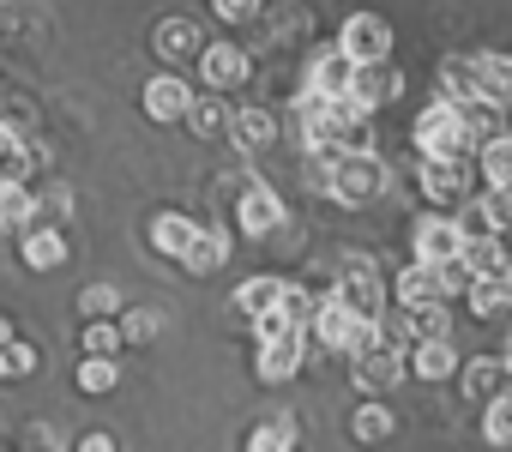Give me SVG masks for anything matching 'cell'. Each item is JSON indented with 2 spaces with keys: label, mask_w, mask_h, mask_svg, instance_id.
Here are the masks:
<instances>
[{
  "label": "cell",
  "mask_w": 512,
  "mask_h": 452,
  "mask_svg": "<svg viewBox=\"0 0 512 452\" xmlns=\"http://www.w3.org/2000/svg\"><path fill=\"white\" fill-rule=\"evenodd\" d=\"M19 260H25L31 272H55V266H67V236H61V223H31Z\"/></svg>",
  "instance_id": "21"
},
{
  "label": "cell",
  "mask_w": 512,
  "mask_h": 452,
  "mask_svg": "<svg viewBox=\"0 0 512 452\" xmlns=\"http://www.w3.org/2000/svg\"><path fill=\"white\" fill-rule=\"evenodd\" d=\"M302 362H308V338H302V332H290V338H266L260 350H253V374H260L266 386L296 380V374H302Z\"/></svg>",
  "instance_id": "13"
},
{
  "label": "cell",
  "mask_w": 512,
  "mask_h": 452,
  "mask_svg": "<svg viewBox=\"0 0 512 452\" xmlns=\"http://www.w3.org/2000/svg\"><path fill=\"white\" fill-rule=\"evenodd\" d=\"M416 193L428 199V211H458V199L476 193L470 163H416Z\"/></svg>",
  "instance_id": "9"
},
{
  "label": "cell",
  "mask_w": 512,
  "mask_h": 452,
  "mask_svg": "<svg viewBox=\"0 0 512 452\" xmlns=\"http://www.w3.org/2000/svg\"><path fill=\"white\" fill-rule=\"evenodd\" d=\"M193 236H199V223H193L187 211H157V217H151V248H157L163 260H175V266H181V254L193 248Z\"/></svg>",
  "instance_id": "22"
},
{
  "label": "cell",
  "mask_w": 512,
  "mask_h": 452,
  "mask_svg": "<svg viewBox=\"0 0 512 452\" xmlns=\"http://www.w3.org/2000/svg\"><path fill=\"white\" fill-rule=\"evenodd\" d=\"M73 452H115V440L97 428V434H79V440H73Z\"/></svg>",
  "instance_id": "43"
},
{
  "label": "cell",
  "mask_w": 512,
  "mask_h": 452,
  "mask_svg": "<svg viewBox=\"0 0 512 452\" xmlns=\"http://www.w3.org/2000/svg\"><path fill=\"white\" fill-rule=\"evenodd\" d=\"M37 211H49V217H67V211H73V193H67V187H55V193H43V199H37Z\"/></svg>",
  "instance_id": "42"
},
{
  "label": "cell",
  "mask_w": 512,
  "mask_h": 452,
  "mask_svg": "<svg viewBox=\"0 0 512 452\" xmlns=\"http://www.w3.org/2000/svg\"><path fill=\"white\" fill-rule=\"evenodd\" d=\"M452 380L464 386V404H488V398L512 392V362L506 356H470V362H458Z\"/></svg>",
  "instance_id": "12"
},
{
  "label": "cell",
  "mask_w": 512,
  "mask_h": 452,
  "mask_svg": "<svg viewBox=\"0 0 512 452\" xmlns=\"http://www.w3.org/2000/svg\"><path fill=\"white\" fill-rule=\"evenodd\" d=\"M350 73H356V67H350L332 43H308V55H302V85H296V91H314V97H344Z\"/></svg>",
  "instance_id": "11"
},
{
  "label": "cell",
  "mask_w": 512,
  "mask_h": 452,
  "mask_svg": "<svg viewBox=\"0 0 512 452\" xmlns=\"http://www.w3.org/2000/svg\"><path fill=\"white\" fill-rule=\"evenodd\" d=\"M386 302L398 308V314H410V308H428V302H440L434 296V272L428 266H404L392 284H386Z\"/></svg>",
  "instance_id": "25"
},
{
  "label": "cell",
  "mask_w": 512,
  "mask_h": 452,
  "mask_svg": "<svg viewBox=\"0 0 512 452\" xmlns=\"http://www.w3.org/2000/svg\"><path fill=\"white\" fill-rule=\"evenodd\" d=\"M253 25L272 37V49H308V37H314V19H308L302 0H278V7H272V13H260Z\"/></svg>",
  "instance_id": "17"
},
{
  "label": "cell",
  "mask_w": 512,
  "mask_h": 452,
  "mask_svg": "<svg viewBox=\"0 0 512 452\" xmlns=\"http://www.w3.org/2000/svg\"><path fill=\"white\" fill-rule=\"evenodd\" d=\"M290 332H302V326H296L284 308H272L266 320H253V344H266V338H290Z\"/></svg>",
  "instance_id": "40"
},
{
  "label": "cell",
  "mask_w": 512,
  "mask_h": 452,
  "mask_svg": "<svg viewBox=\"0 0 512 452\" xmlns=\"http://www.w3.org/2000/svg\"><path fill=\"white\" fill-rule=\"evenodd\" d=\"M199 43H205V37H199V25H193V19H181V13H175V19H157V31H151V55L163 61V73H175L181 61H193V55H199Z\"/></svg>",
  "instance_id": "15"
},
{
  "label": "cell",
  "mask_w": 512,
  "mask_h": 452,
  "mask_svg": "<svg viewBox=\"0 0 512 452\" xmlns=\"http://www.w3.org/2000/svg\"><path fill=\"white\" fill-rule=\"evenodd\" d=\"M470 290V272H464V260H446V266H434V296L440 302H458Z\"/></svg>",
  "instance_id": "39"
},
{
  "label": "cell",
  "mask_w": 512,
  "mask_h": 452,
  "mask_svg": "<svg viewBox=\"0 0 512 452\" xmlns=\"http://www.w3.org/2000/svg\"><path fill=\"white\" fill-rule=\"evenodd\" d=\"M482 440L500 452V446H512V392H500V398H488L482 404Z\"/></svg>",
  "instance_id": "35"
},
{
  "label": "cell",
  "mask_w": 512,
  "mask_h": 452,
  "mask_svg": "<svg viewBox=\"0 0 512 452\" xmlns=\"http://www.w3.org/2000/svg\"><path fill=\"white\" fill-rule=\"evenodd\" d=\"M470 67H476V97L488 109H506V97H512V61L500 49H476Z\"/></svg>",
  "instance_id": "18"
},
{
  "label": "cell",
  "mask_w": 512,
  "mask_h": 452,
  "mask_svg": "<svg viewBox=\"0 0 512 452\" xmlns=\"http://www.w3.org/2000/svg\"><path fill=\"white\" fill-rule=\"evenodd\" d=\"M235 223H241V236H278L284 230V199L272 181L260 175H247V187L235 193Z\"/></svg>",
  "instance_id": "8"
},
{
  "label": "cell",
  "mask_w": 512,
  "mask_h": 452,
  "mask_svg": "<svg viewBox=\"0 0 512 452\" xmlns=\"http://www.w3.org/2000/svg\"><path fill=\"white\" fill-rule=\"evenodd\" d=\"M229 254H235L229 230H205V223H199V236H193V248L181 254V266H187L193 278H211V272H223V266H229Z\"/></svg>",
  "instance_id": "23"
},
{
  "label": "cell",
  "mask_w": 512,
  "mask_h": 452,
  "mask_svg": "<svg viewBox=\"0 0 512 452\" xmlns=\"http://www.w3.org/2000/svg\"><path fill=\"white\" fill-rule=\"evenodd\" d=\"M229 109H235L229 97H211V91H205V97L187 103V127H193L199 139H223V133H229Z\"/></svg>",
  "instance_id": "33"
},
{
  "label": "cell",
  "mask_w": 512,
  "mask_h": 452,
  "mask_svg": "<svg viewBox=\"0 0 512 452\" xmlns=\"http://www.w3.org/2000/svg\"><path fill=\"white\" fill-rule=\"evenodd\" d=\"M458 223V236L464 242H488V236H506V223H512V193L500 187H476L470 199H458V211H446Z\"/></svg>",
  "instance_id": "4"
},
{
  "label": "cell",
  "mask_w": 512,
  "mask_h": 452,
  "mask_svg": "<svg viewBox=\"0 0 512 452\" xmlns=\"http://www.w3.org/2000/svg\"><path fill=\"white\" fill-rule=\"evenodd\" d=\"M350 380L362 398H380L404 380V350H368V356H350Z\"/></svg>",
  "instance_id": "16"
},
{
  "label": "cell",
  "mask_w": 512,
  "mask_h": 452,
  "mask_svg": "<svg viewBox=\"0 0 512 452\" xmlns=\"http://www.w3.org/2000/svg\"><path fill=\"white\" fill-rule=\"evenodd\" d=\"M19 440H31V446H25V452H55V446H61V440H55V428H49V422H31V428H25V434H19Z\"/></svg>",
  "instance_id": "41"
},
{
  "label": "cell",
  "mask_w": 512,
  "mask_h": 452,
  "mask_svg": "<svg viewBox=\"0 0 512 452\" xmlns=\"http://www.w3.org/2000/svg\"><path fill=\"white\" fill-rule=\"evenodd\" d=\"M121 332H115V320H85V332H79V356H115L121 362Z\"/></svg>",
  "instance_id": "36"
},
{
  "label": "cell",
  "mask_w": 512,
  "mask_h": 452,
  "mask_svg": "<svg viewBox=\"0 0 512 452\" xmlns=\"http://www.w3.org/2000/svg\"><path fill=\"white\" fill-rule=\"evenodd\" d=\"M476 169L470 175H482V187H500V193H512V139L500 133V139H488V145H476V157H470Z\"/></svg>",
  "instance_id": "26"
},
{
  "label": "cell",
  "mask_w": 512,
  "mask_h": 452,
  "mask_svg": "<svg viewBox=\"0 0 512 452\" xmlns=\"http://www.w3.org/2000/svg\"><path fill=\"white\" fill-rule=\"evenodd\" d=\"M332 49L350 61V67H374V61H392V25L380 13H350L332 37Z\"/></svg>",
  "instance_id": "5"
},
{
  "label": "cell",
  "mask_w": 512,
  "mask_h": 452,
  "mask_svg": "<svg viewBox=\"0 0 512 452\" xmlns=\"http://www.w3.org/2000/svg\"><path fill=\"white\" fill-rule=\"evenodd\" d=\"M404 374H416V380H428V386L452 380V374H458V344H452V338H440V344H410V350H404Z\"/></svg>",
  "instance_id": "19"
},
{
  "label": "cell",
  "mask_w": 512,
  "mask_h": 452,
  "mask_svg": "<svg viewBox=\"0 0 512 452\" xmlns=\"http://www.w3.org/2000/svg\"><path fill=\"white\" fill-rule=\"evenodd\" d=\"M73 386H79L85 398H109V392L121 386V362H115V356H79Z\"/></svg>",
  "instance_id": "32"
},
{
  "label": "cell",
  "mask_w": 512,
  "mask_h": 452,
  "mask_svg": "<svg viewBox=\"0 0 512 452\" xmlns=\"http://www.w3.org/2000/svg\"><path fill=\"white\" fill-rule=\"evenodd\" d=\"M139 103H145V115L157 121V127H175V121H187V103H193V85L181 79V73H157L145 91H139Z\"/></svg>",
  "instance_id": "14"
},
{
  "label": "cell",
  "mask_w": 512,
  "mask_h": 452,
  "mask_svg": "<svg viewBox=\"0 0 512 452\" xmlns=\"http://www.w3.org/2000/svg\"><path fill=\"white\" fill-rule=\"evenodd\" d=\"M37 368H43V356H37V344H31V338H19V332H13L7 344H0V374H7V380H13V374H37Z\"/></svg>",
  "instance_id": "37"
},
{
  "label": "cell",
  "mask_w": 512,
  "mask_h": 452,
  "mask_svg": "<svg viewBox=\"0 0 512 452\" xmlns=\"http://www.w3.org/2000/svg\"><path fill=\"white\" fill-rule=\"evenodd\" d=\"M193 67H199V79H205L211 97H229V91H241V85L253 79V61H247L241 43H199Z\"/></svg>",
  "instance_id": "7"
},
{
  "label": "cell",
  "mask_w": 512,
  "mask_h": 452,
  "mask_svg": "<svg viewBox=\"0 0 512 452\" xmlns=\"http://www.w3.org/2000/svg\"><path fill=\"white\" fill-rule=\"evenodd\" d=\"M464 272L470 278H512V266H506V236H488V242H464Z\"/></svg>",
  "instance_id": "31"
},
{
  "label": "cell",
  "mask_w": 512,
  "mask_h": 452,
  "mask_svg": "<svg viewBox=\"0 0 512 452\" xmlns=\"http://www.w3.org/2000/svg\"><path fill=\"white\" fill-rule=\"evenodd\" d=\"M410 145H416V163H470L476 157L452 103H422L410 121Z\"/></svg>",
  "instance_id": "1"
},
{
  "label": "cell",
  "mask_w": 512,
  "mask_h": 452,
  "mask_svg": "<svg viewBox=\"0 0 512 452\" xmlns=\"http://www.w3.org/2000/svg\"><path fill=\"white\" fill-rule=\"evenodd\" d=\"M392 434H398V416H392L386 398H362V404L350 410V440H356V446H386Z\"/></svg>",
  "instance_id": "20"
},
{
  "label": "cell",
  "mask_w": 512,
  "mask_h": 452,
  "mask_svg": "<svg viewBox=\"0 0 512 452\" xmlns=\"http://www.w3.org/2000/svg\"><path fill=\"white\" fill-rule=\"evenodd\" d=\"M326 272H332V302H338V308H350V314H362V320H380V314H386V278H380V260H374V254L344 248Z\"/></svg>",
  "instance_id": "2"
},
{
  "label": "cell",
  "mask_w": 512,
  "mask_h": 452,
  "mask_svg": "<svg viewBox=\"0 0 512 452\" xmlns=\"http://www.w3.org/2000/svg\"><path fill=\"white\" fill-rule=\"evenodd\" d=\"M284 302V278H272V272H260V278H247L241 290H235V314L253 326V320H266L272 308Z\"/></svg>",
  "instance_id": "24"
},
{
  "label": "cell",
  "mask_w": 512,
  "mask_h": 452,
  "mask_svg": "<svg viewBox=\"0 0 512 452\" xmlns=\"http://www.w3.org/2000/svg\"><path fill=\"white\" fill-rule=\"evenodd\" d=\"M241 452H296V416H266V422H253L247 428V440H241Z\"/></svg>",
  "instance_id": "29"
},
{
  "label": "cell",
  "mask_w": 512,
  "mask_h": 452,
  "mask_svg": "<svg viewBox=\"0 0 512 452\" xmlns=\"http://www.w3.org/2000/svg\"><path fill=\"white\" fill-rule=\"evenodd\" d=\"M386 187H392V169L380 163V151H374V157H332V163H326V199L344 205V211L380 205Z\"/></svg>",
  "instance_id": "3"
},
{
  "label": "cell",
  "mask_w": 512,
  "mask_h": 452,
  "mask_svg": "<svg viewBox=\"0 0 512 452\" xmlns=\"http://www.w3.org/2000/svg\"><path fill=\"white\" fill-rule=\"evenodd\" d=\"M241 157H260L272 139H278V115H272V103H235L229 109V133H223Z\"/></svg>",
  "instance_id": "10"
},
{
  "label": "cell",
  "mask_w": 512,
  "mask_h": 452,
  "mask_svg": "<svg viewBox=\"0 0 512 452\" xmlns=\"http://www.w3.org/2000/svg\"><path fill=\"white\" fill-rule=\"evenodd\" d=\"M266 13V0H211V19L217 25H253Z\"/></svg>",
  "instance_id": "38"
},
{
  "label": "cell",
  "mask_w": 512,
  "mask_h": 452,
  "mask_svg": "<svg viewBox=\"0 0 512 452\" xmlns=\"http://www.w3.org/2000/svg\"><path fill=\"white\" fill-rule=\"evenodd\" d=\"M121 308H127V296L115 284H85L79 290V320H115Z\"/></svg>",
  "instance_id": "34"
},
{
  "label": "cell",
  "mask_w": 512,
  "mask_h": 452,
  "mask_svg": "<svg viewBox=\"0 0 512 452\" xmlns=\"http://www.w3.org/2000/svg\"><path fill=\"white\" fill-rule=\"evenodd\" d=\"M115 332H121V344L139 350V344H157V338L169 332V314H163V308H121V314H115Z\"/></svg>",
  "instance_id": "28"
},
{
  "label": "cell",
  "mask_w": 512,
  "mask_h": 452,
  "mask_svg": "<svg viewBox=\"0 0 512 452\" xmlns=\"http://www.w3.org/2000/svg\"><path fill=\"white\" fill-rule=\"evenodd\" d=\"M31 223H37L31 181H0V230H31Z\"/></svg>",
  "instance_id": "30"
},
{
  "label": "cell",
  "mask_w": 512,
  "mask_h": 452,
  "mask_svg": "<svg viewBox=\"0 0 512 452\" xmlns=\"http://www.w3.org/2000/svg\"><path fill=\"white\" fill-rule=\"evenodd\" d=\"M13 338V320H0V344H7ZM0 380H7V374H0Z\"/></svg>",
  "instance_id": "44"
},
{
  "label": "cell",
  "mask_w": 512,
  "mask_h": 452,
  "mask_svg": "<svg viewBox=\"0 0 512 452\" xmlns=\"http://www.w3.org/2000/svg\"><path fill=\"white\" fill-rule=\"evenodd\" d=\"M464 308H470L476 320H500V314L512 308V278H470Z\"/></svg>",
  "instance_id": "27"
},
{
  "label": "cell",
  "mask_w": 512,
  "mask_h": 452,
  "mask_svg": "<svg viewBox=\"0 0 512 452\" xmlns=\"http://www.w3.org/2000/svg\"><path fill=\"white\" fill-rule=\"evenodd\" d=\"M410 266H446V260H458L464 254V236H458V223L446 217V211H422L416 223H410Z\"/></svg>",
  "instance_id": "6"
}]
</instances>
